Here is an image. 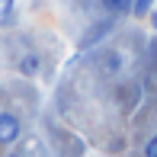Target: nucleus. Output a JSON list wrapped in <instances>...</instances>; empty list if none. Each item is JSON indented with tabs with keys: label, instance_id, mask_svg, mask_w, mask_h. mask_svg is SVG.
Returning a JSON list of instances; mask_svg holds the SVG:
<instances>
[{
	"label": "nucleus",
	"instance_id": "1",
	"mask_svg": "<svg viewBox=\"0 0 157 157\" xmlns=\"http://www.w3.org/2000/svg\"><path fill=\"white\" fill-rule=\"evenodd\" d=\"M23 135V122L16 112H0V147H10Z\"/></svg>",
	"mask_w": 157,
	"mask_h": 157
},
{
	"label": "nucleus",
	"instance_id": "3",
	"mask_svg": "<svg viewBox=\"0 0 157 157\" xmlns=\"http://www.w3.org/2000/svg\"><path fill=\"white\" fill-rule=\"evenodd\" d=\"M119 103H122V109H125V112H132L135 106L141 103V83H135V80H132V83H125V87L119 90Z\"/></svg>",
	"mask_w": 157,
	"mask_h": 157
},
{
	"label": "nucleus",
	"instance_id": "7",
	"mask_svg": "<svg viewBox=\"0 0 157 157\" xmlns=\"http://www.w3.org/2000/svg\"><path fill=\"white\" fill-rule=\"evenodd\" d=\"M154 3L157 0H132V13L135 16H147V13L154 10Z\"/></svg>",
	"mask_w": 157,
	"mask_h": 157
},
{
	"label": "nucleus",
	"instance_id": "2",
	"mask_svg": "<svg viewBox=\"0 0 157 157\" xmlns=\"http://www.w3.org/2000/svg\"><path fill=\"white\" fill-rule=\"evenodd\" d=\"M112 23H116L112 16H106V19H99V23H93L87 32L80 35V48H93V45H99V42L112 32Z\"/></svg>",
	"mask_w": 157,
	"mask_h": 157
},
{
	"label": "nucleus",
	"instance_id": "8",
	"mask_svg": "<svg viewBox=\"0 0 157 157\" xmlns=\"http://www.w3.org/2000/svg\"><path fill=\"white\" fill-rule=\"evenodd\" d=\"M16 13V0H0V23H10Z\"/></svg>",
	"mask_w": 157,
	"mask_h": 157
},
{
	"label": "nucleus",
	"instance_id": "11",
	"mask_svg": "<svg viewBox=\"0 0 157 157\" xmlns=\"http://www.w3.org/2000/svg\"><path fill=\"white\" fill-rule=\"evenodd\" d=\"M6 157H26V151H10Z\"/></svg>",
	"mask_w": 157,
	"mask_h": 157
},
{
	"label": "nucleus",
	"instance_id": "4",
	"mask_svg": "<svg viewBox=\"0 0 157 157\" xmlns=\"http://www.w3.org/2000/svg\"><path fill=\"white\" fill-rule=\"evenodd\" d=\"M99 67H103L106 74H119V71L125 67V58H122V52H116V48L103 52V55H99Z\"/></svg>",
	"mask_w": 157,
	"mask_h": 157
},
{
	"label": "nucleus",
	"instance_id": "5",
	"mask_svg": "<svg viewBox=\"0 0 157 157\" xmlns=\"http://www.w3.org/2000/svg\"><path fill=\"white\" fill-rule=\"evenodd\" d=\"M99 6H103L106 16H112V19L128 16V13H132V0H99Z\"/></svg>",
	"mask_w": 157,
	"mask_h": 157
},
{
	"label": "nucleus",
	"instance_id": "9",
	"mask_svg": "<svg viewBox=\"0 0 157 157\" xmlns=\"http://www.w3.org/2000/svg\"><path fill=\"white\" fill-rule=\"evenodd\" d=\"M144 157H157V132L144 141Z\"/></svg>",
	"mask_w": 157,
	"mask_h": 157
},
{
	"label": "nucleus",
	"instance_id": "10",
	"mask_svg": "<svg viewBox=\"0 0 157 157\" xmlns=\"http://www.w3.org/2000/svg\"><path fill=\"white\" fill-rule=\"evenodd\" d=\"M147 19H151V29L157 32V10H151V13H147Z\"/></svg>",
	"mask_w": 157,
	"mask_h": 157
},
{
	"label": "nucleus",
	"instance_id": "6",
	"mask_svg": "<svg viewBox=\"0 0 157 157\" xmlns=\"http://www.w3.org/2000/svg\"><path fill=\"white\" fill-rule=\"evenodd\" d=\"M16 67H19V74H23V77H35V74H39V67H42V58H39L35 52H26L23 58H19Z\"/></svg>",
	"mask_w": 157,
	"mask_h": 157
}]
</instances>
